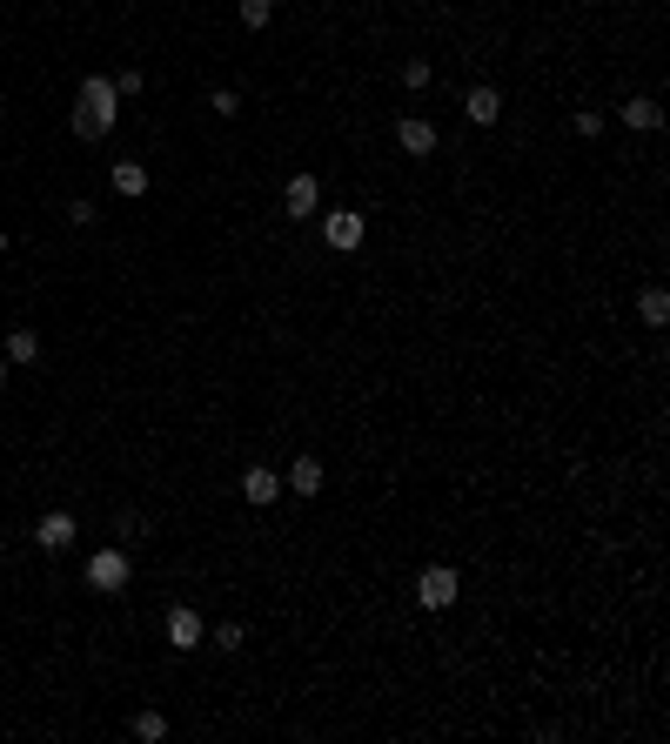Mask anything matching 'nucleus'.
<instances>
[{
    "instance_id": "b1692460",
    "label": "nucleus",
    "mask_w": 670,
    "mask_h": 744,
    "mask_svg": "<svg viewBox=\"0 0 670 744\" xmlns=\"http://www.w3.org/2000/svg\"><path fill=\"white\" fill-rule=\"evenodd\" d=\"M0 255H7V228H0Z\"/></svg>"
},
{
    "instance_id": "2eb2a0df",
    "label": "nucleus",
    "mask_w": 670,
    "mask_h": 744,
    "mask_svg": "<svg viewBox=\"0 0 670 744\" xmlns=\"http://www.w3.org/2000/svg\"><path fill=\"white\" fill-rule=\"evenodd\" d=\"M235 14H242L248 34H262V27L275 21V0H235Z\"/></svg>"
},
{
    "instance_id": "393cba45",
    "label": "nucleus",
    "mask_w": 670,
    "mask_h": 744,
    "mask_svg": "<svg viewBox=\"0 0 670 744\" xmlns=\"http://www.w3.org/2000/svg\"><path fill=\"white\" fill-rule=\"evenodd\" d=\"M0 383H7V356H0Z\"/></svg>"
},
{
    "instance_id": "f03ea898",
    "label": "nucleus",
    "mask_w": 670,
    "mask_h": 744,
    "mask_svg": "<svg viewBox=\"0 0 670 744\" xmlns=\"http://www.w3.org/2000/svg\"><path fill=\"white\" fill-rule=\"evenodd\" d=\"M128 577H134L128 550H94V557H88V590H101V597H121Z\"/></svg>"
},
{
    "instance_id": "20e7f679",
    "label": "nucleus",
    "mask_w": 670,
    "mask_h": 744,
    "mask_svg": "<svg viewBox=\"0 0 670 744\" xmlns=\"http://www.w3.org/2000/svg\"><path fill=\"white\" fill-rule=\"evenodd\" d=\"M362 235H369V222H362V208H329V215H322V242H329L335 255H349V248H362Z\"/></svg>"
},
{
    "instance_id": "f3484780",
    "label": "nucleus",
    "mask_w": 670,
    "mask_h": 744,
    "mask_svg": "<svg viewBox=\"0 0 670 744\" xmlns=\"http://www.w3.org/2000/svg\"><path fill=\"white\" fill-rule=\"evenodd\" d=\"M429 81H436V68H429L423 54H416V61H402V88H409V94H423Z\"/></svg>"
},
{
    "instance_id": "aec40b11",
    "label": "nucleus",
    "mask_w": 670,
    "mask_h": 744,
    "mask_svg": "<svg viewBox=\"0 0 670 744\" xmlns=\"http://www.w3.org/2000/svg\"><path fill=\"white\" fill-rule=\"evenodd\" d=\"M208 108L222 114V121H235V114H242V94H235V88H215V94H208Z\"/></svg>"
},
{
    "instance_id": "6e6552de",
    "label": "nucleus",
    "mask_w": 670,
    "mask_h": 744,
    "mask_svg": "<svg viewBox=\"0 0 670 744\" xmlns=\"http://www.w3.org/2000/svg\"><path fill=\"white\" fill-rule=\"evenodd\" d=\"M34 543H41L47 557H54V550H67V543H74V517H67V510H47V517L34 523Z\"/></svg>"
},
{
    "instance_id": "423d86ee",
    "label": "nucleus",
    "mask_w": 670,
    "mask_h": 744,
    "mask_svg": "<svg viewBox=\"0 0 670 744\" xmlns=\"http://www.w3.org/2000/svg\"><path fill=\"white\" fill-rule=\"evenodd\" d=\"M396 141H402V155H436V121H423V114H402L396 121Z\"/></svg>"
},
{
    "instance_id": "f8f14e48",
    "label": "nucleus",
    "mask_w": 670,
    "mask_h": 744,
    "mask_svg": "<svg viewBox=\"0 0 670 744\" xmlns=\"http://www.w3.org/2000/svg\"><path fill=\"white\" fill-rule=\"evenodd\" d=\"M282 490L315 496V490H322V463H315V456H295V463H289V476H282Z\"/></svg>"
},
{
    "instance_id": "7ed1b4c3",
    "label": "nucleus",
    "mask_w": 670,
    "mask_h": 744,
    "mask_svg": "<svg viewBox=\"0 0 670 744\" xmlns=\"http://www.w3.org/2000/svg\"><path fill=\"white\" fill-rule=\"evenodd\" d=\"M456 597H463V577H456L449 564H429L423 577H416V604L423 610H449Z\"/></svg>"
},
{
    "instance_id": "dca6fc26",
    "label": "nucleus",
    "mask_w": 670,
    "mask_h": 744,
    "mask_svg": "<svg viewBox=\"0 0 670 744\" xmlns=\"http://www.w3.org/2000/svg\"><path fill=\"white\" fill-rule=\"evenodd\" d=\"M41 356V336H34V329H14V336H7V362H34Z\"/></svg>"
},
{
    "instance_id": "39448f33",
    "label": "nucleus",
    "mask_w": 670,
    "mask_h": 744,
    "mask_svg": "<svg viewBox=\"0 0 670 744\" xmlns=\"http://www.w3.org/2000/svg\"><path fill=\"white\" fill-rule=\"evenodd\" d=\"M282 215H295V222L322 215V181H315V175H289V188H282Z\"/></svg>"
},
{
    "instance_id": "9b49d317",
    "label": "nucleus",
    "mask_w": 670,
    "mask_h": 744,
    "mask_svg": "<svg viewBox=\"0 0 670 744\" xmlns=\"http://www.w3.org/2000/svg\"><path fill=\"white\" fill-rule=\"evenodd\" d=\"M168 644H175V651H201V617L188 604L168 610Z\"/></svg>"
},
{
    "instance_id": "1a4fd4ad",
    "label": "nucleus",
    "mask_w": 670,
    "mask_h": 744,
    "mask_svg": "<svg viewBox=\"0 0 670 744\" xmlns=\"http://www.w3.org/2000/svg\"><path fill=\"white\" fill-rule=\"evenodd\" d=\"M617 121H624V128H644V135H657V128H664V108H657L650 94H630L624 108H617Z\"/></svg>"
},
{
    "instance_id": "f257e3e1",
    "label": "nucleus",
    "mask_w": 670,
    "mask_h": 744,
    "mask_svg": "<svg viewBox=\"0 0 670 744\" xmlns=\"http://www.w3.org/2000/svg\"><path fill=\"white\" fill-rule=\"evenodd\" d=\"M114 121H121V94H114V81H108V74H88L81 94H74V135L101 141V135H114Z\"/></svg>"
},
{
    "instance_id": "412c9836",
    "label": "nucleus",
    "mask_w": 670,
    "mask_h": 744,
    "mask_svg": "<svg viewBox=\"0 0 670 744\" xmlns=\"http://www.w3.org/2000/svg\"><path fill=\"white\" fill-rule=\"evenodd\" d=\"M141 88H148V74H141V68H128V74H114V94H121V101H128V94H141Z\"/></svg>"
},
{
    "instance_id": "4468645a",
    "label": "nucleus",
    "mask_w": 670,
    "mask_h": 744,
    "mask_svg": "<svg viewBox=\"0 0 670 744\" xmlns=\"http://www.w3.org/2000/svg\"><path fill=\"white\" fill-rule=\"evenodd\" d=\"M637 322H644V329H664V322H670V295L644 289V295H637Z\"/></svg>"
},
{
    "instance_id": "9d476101",
    "label": "nucleus",
    "mask_w": 670,
    "mask_h": 744,
    "mask_svg": "<svg viewBox=\"0 0 670 744\" xmlns=\"http://www.w3.org/2000/svg\"><path fill=\"white\" fill-rule=\"evenodd\" d=\"M463 114L476 121V128H496V121H503V94H496V88H469L463 94Z\"/></svg>"
},
{
    "instance_id": "5701e85b",
    "label": "nucleus",
    "mask_w": 670,
    "mask_h": 744,
    "mask_svg": "<svg viewBox=\"0 0 670 744\" xmlns=\"http://www.w3.org/2000/svg\"><path fill=\"white\" fill-rule=\"evenodd\" d=\"M67 222H74V228H94V202H88V195H81V202H67Z\"/></svg>"
},
{
    "instance_id": "4be33fe9",
    "label": "nucleus",
    "mask_w": 670,
    "mask_h": 744,
    "mask_svg": "<svg viewBox=\"0 0 670 744\" xmlns=\"http://www.w3.org/2000/svg\"><path fill=\"white\" fill-rule=\"evenodd\" d=\"M577 135H583V141L603 135V114H597V108H577Z\"/></svg>"
},
{
    "instance_id": "a211bd4d",
    "label": "nucleus",
    "mask_w": 670,
    "mask_h": 744,
    "mask_svg": "<svg viewBox=\"0 0 670 744\" xmlns=\"http://www.w3.org/2000/svg\"><path fill=\"white\" fill-rule=\"evenodd\" d=\"M134 738H141V744H161V738H168V718H161V711H141V718H134Z\"/></svg>"
},
{
    "instance_id": "6ab92c4d",
    "label": "nucleus",
    "mask_w": 670,
    "mask_h": 744,
    "mask_svg": "<svg viewBox=\"0 0 670 744\" xmlns=\"http://www.w3.org/2000/svg\"><path fill=\"white\" fill-rule=\"evenodd\" d=\"M242 624H215V637H208V644H215V651H222V657H235V651H242Z\"/></svg>"
},
{
    "instance_id": "0eeeda50",
    "label": "nucleus",
    "mask_w": 670,
    "mask_h": 744,
    "mask_svg": "<svg viewBox=\"0 0 670 744\" xmlns=\"http://www.w3.org/2000/svg\"><path fill=\"white\" fill-rule=\"evenodd\" d=\"M242 496L255 503V510H268V503L282 496V476L268 470V463H248V470H242Z\"/></svg>"
},
{
    "instance_id": "ddd939ff",
    "label": "nucleus",
    "mask_w": 670,
    "mask_h": 744,
    "mask_svg": "<svg viewBox=\"0 0 670 744\" xmlns=\"http://www.w3.org/2000/svg\"><path fill=\"white\" fill-rule=\"evenodd\" d=\"M114 195L141 202V195H148V161H114Z\"/></svg>"
}]
</instances>
